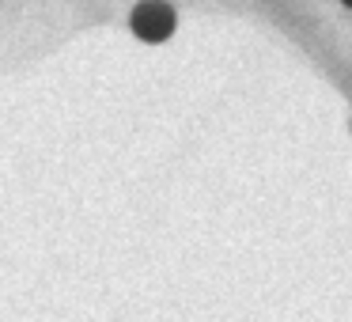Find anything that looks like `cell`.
<instances>
[{"instance_id":"cell-1","label":"cell","mask_w":352,"mask_h":322,"mask_svg":"<svg viewBox=\"0 0 352 322\" xmlns=\"http://www.w3.org/2000/svg\"><path fill=\"white\" fill-rule=\"evenodd\" d=\"M129 27H133V34L144 39V42H167L170 34H175V8L163 4V0H144V4L133 8Z\"/></svg>"},{"instance_id":"cell-2","label":"cell","mask_w":352,"mask_h":322,"mask_svg":"<svg viewBox=\"0 0 352 322\" xmlns=\"http://www.w3.org/2000/svg\"><path fill=\"white\" fill-rule=\"evenodd\" d=\"M341 4H344V8H352V0H341Z\"/></svg>"}]
</instances>
